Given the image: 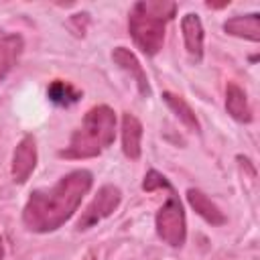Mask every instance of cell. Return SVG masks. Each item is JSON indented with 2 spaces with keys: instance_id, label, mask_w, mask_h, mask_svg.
<instances>
[{
  "instance_id": "obj_1",
  "label": "cell",
  "mask_w": 260,
  "mask_h": 260,
  "mask_svg": "<svg viewBox=\"0 0 260 260\" xmlns=\"http://www.w3.org/2000/svg\"><path fill=\"white\" fill-rule=\"evenodd\" d=\"M93 185V175L87 169H75L63 175L51 187L35 189L22 209V223L28 232L51 234L69 221L83 197Z\"/></svg>"
},
{
  "instance_id": "obj_2",
  "label": "cell",
  "mask_w": 260,
  "mask_h": 260,
  "mask_svg": "<svg viewBox=\"0 0 260 260\" xmlns=\"http://www.w3.org/2000/svg\"><path fill=\"white\" fill-rule=\"evenodd\" d=\"M116 138V114L110 106L100 104L85 112L81 124L73 130L69 144L57 154L69 160L100 156Z\"/></svg>"
},
{
  "instance_id": "obj_3",
  "label": "cell",
  "mask_w": 260,
  "mask_h": 260,
  "mask_svg": "<svg viewBox=\"0 0 260 260\" xmlns=\"http://www.w3.org/2000/svg\"><path fill=\"white\" fill-rule=\"evenodd\" d=\"M177 4L165 0H142L136 2L128 12V30L136 47L154 57L165 43L167 22L175 16Z\"/></svg>"
},
{
  "instance_id": "obj_4",
  "label": "cell",
  "mask_w": 260,
  "mask_h": 260,
  "mask_svg": "<svg viewBox=\"0 0 260 260\" xmlns=\"http://www.w3.org/2000/svg\"><path fill=\"white\" fill-rule=\"evenodd\" d=\"M154 228H156V236L171 248H181L185 244L187 219H185L183 203L179 201L175 189L169 191L167 201L158 207V211L154 215Z\"/></svg>"
},
{
  "instance_id": "obj_5",
  "label": "cell",
  "mask_w": 260,
  "mask_h": 260,
  "mask_svg": "<svg viewBox=\"0 0 260 260\" xmlns=\"http://www.w3.org/2000/svg\"><path fill=\"white\" fill-rule=\"evenodd\" d=\"M122 203V191L120 187L112 185V183H106L98 189V193L93 195V199L87 203V207L81 211L77 223H75V230L77 232H83V230H89L93 228L95 223L104 221L106 217H110Z\"/></svg>"
},
{
  "instance_id": "obj_6",
  "label": "cell",
  "mask_w": 260,
  "mask_h": 260,
  "mask_svg": "<svg viewBox=\"0 0 260 260\" xmlns=\"http://www.w3.org/2000/svg\"><path fill=\"white\" fill-rule=\"evenodd\" d=\"M37 160H39V154H37V138L32 134H24L18 144L14 146V152H12V162H10V175H12V181L16 185H22L30 179L32 171L37 169Z\"/></svg>"
},
{
  "instance_id": "obj_7",
  "label": "cell",
  "mask_w": 260,
  "mask_h": 260,
  "mask_svg": "<svg viewBox=\"0 0 260 260\" xmlns=\"http://www.w3.org/2000/svg\"><path fill=\"white\" fill-rule=\"evenodd\" d=\"M112 61H114L122 71H126V73L134 79V83H136V87H138V93H140L142 98H150L152 89H150L148 75H146L144 67L140 65L138 57H136L130 49H126V47H116V49L112 51Z\"/></svg>"
},
{
  "instance_id": "obj_8",
  "label": "cell",
  "mask_w": 260,
  "mask_h": 260,
  "mask_svg": "<svg viewBox=\"0 0 260 260\" xmlns=\"http://www.w3.org/2000/svg\"><path fill=\"white\" fill-rule=\"evenodd\" d=\"M120 134H122V152H124V156L130 158V160H138L140 154H142V134H144L142 122L134 114L124 112Z\"/></svg>"
},
{
  "instance_id": "obj_9",
  "label": "cell",
  "mask_w": 260,
  "mask_h": 260,
  "mask_svg": "<svg viewBox=\"0 0 260 260\" xmlns=\"http://www.w3.org/2000/svg\"><path fill=\"white\" fill-rule=\"evenodd\" d=\"M181 30H183L185 49H187L191 61L199 63V61L203 59V41H205L203 22H201L199 14L187 12V14L181 18Z\"/></svg>"
},
{
  "instance_id": "obj_10",
  "label": "cell",
  "mask_w": 260,
  "mask_h": 260,
  "mask_svg": "<svg viewBox=\"0 0 260 260\" xmlns=\"http://www.w3.org/2000/svg\"><path fill=\"white\" fill-rule=\"evenodd\" d=\"M22 49H24V41L18 32L0 30V83L6 79V75L18 63Z\"/></svg>"
},
{
  "instance_id": "obj_11",
  "label": "cell",
  "mask_w": 260,
  "mask_h": 260,
  "mask_svg": "<svg viewBox=\"0 0 260 260\" xmlns=\"http://www.w3.org/2000/svg\"><path fill=\"white\" fill-rule=\"evenodd\" d=\"M225 110L240 124H250L252 118H254L252 106L248 102V95L236 81H228L225 83Z\"/></svg>"
},
{
  "instance_id": "obj_12",
  "label": "cell",
  "mask_w": 260,
  "mask_h": 260,
  "mask_svg": "<svg viewBox=\"0 0 260 260\" xmlns=\"http://www.w3.org/2000/svg\"><path fill=\"white\" fill-rule=\"evenodd\" d=\"M223 32L232 35V37H238V39L258 43L260 41V14L250 12V14L232 16L223 22Z\"/></svg>"
},
{
  "instance_id": "obj_13",
  "label": "cell",
  "mask_w": 260,
  "mask_h": 260,
  "mask_svg": "<svg viewBox=\"0 0 260 260\" xmlns=\"http://www.w3.org/2000/svg\"><path fill=\"white\" fill-rule=\"evenodd\" d=\"M187 201L191 205V209L201 217L205 219L207 223L211 225H223L228 221V217L223 215V211L217 207V203H213L201 189H187Z\"/></svg>"
},
{
  "instance_id": "obj_14",
  "label": "cell",
  "mask_w": 260,
  "mask_h": 260,
  "mask_svg": "<svg viewBox=\"0 0 260 260\" xmlns=\"http://www.w3.org/2000/svg\"><path fill=\"white\" fill-rule=\"evenodd\" d=\"M162 102L167 104V108L177 116V120L189 130V132H201V124H199V120H197V116H195V112H193V108L187 104V100L183 98V95H179V93H173V91H162Z\"/></svg>"
},
{
  "instance_id": "obj_15",
  "label": "cell",
  "mask_w": 260,
  "mask_h": 260,
  "mask_svg": "<svg viewBox=\"0 0 260 260\" xmlns=\"http://www.w3.org/2000/svg\"><path fill=\"white\" fill-rule=\"evenodd\" d=\"M81 89H77L71 81L65 79H53L47 87V100L59 108H69L81 100Z\"/></svg>"
},
{
  "instance_id": "obj_16",
  "label": "cell",
  "mask_w": 260,
  "mask_h": 260,
  "mask_svg": "<svg viewBox=\"0 0 260 260\" xmlns=\"http://www.w3.org/2000/svg\"><path fill=\"white\" fill-rule=\"evenodd\" d=\"M158 189H167L169 191V189H173V185L162 173H158L156 169H150L142 179V191L152 193V191H158Z\"/></svg>"
},
{
  "instance_id": "obj_17",
  "label": "cell",
  "mask_w": 260,
  "mask_h": 260,
  "mask_svg": "<svg viewBox=\"0 0 260 260\" xmlns=\"http://www.w3.org/2000/svg\"><path fill=\"white\" fill-rule=\"evenodd\" d=\"M205 6L207 8H225V6H230V2L225 0V2H219V4H215V2H205Z\"/></svg>"
},
{
  "instance_id": "obj_18",
  "label": "cell",
  "mask_w": 260,
  "mask_h": 260,
  "mask_svg": "<svg viewBox=\"0 0 260 260\" xmlns=\"http://www.w3.org/2000/svg\"><path fill=\"white\" fill-rule=\"evenodd\" d=\"M0 260H4V242H2V236H0Z\"/></svg>"
},
{
  "instance_id": "obj_19",
  "label": "cell",
  "mask_w": 260,
  "mask_h": 260,
  "mask_svg": "<svg viewBox=\"0 0 260 260\" xmlns=\"http://www.w3.org/2000/svg\"><path fill=\"white\" fill-rule=\"evenodd\" d=\"M87 260H95V258H87Z\"/></svg>"
}]
</instances>
